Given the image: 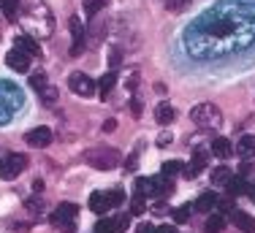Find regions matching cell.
I'll list each match as a JSON object with an SVG mask.
<instances>
[{"mask_svg":"<svg viewBox=\"0 0 255 233\" xmlns=\"http://www.w3.org/2000/svg\"><path fill=\"white\" fill-rule=\"evenodd\" d=\"M22 106V90L8 82H0V122H5Z\"/></svg>","mask_w":255,"mask_h":233,"instance_id":"cell-1","label":"cell"},{"mask_svg":"<svg viewBox=\"0 0 255 233\" xmlns=\"http://www.w3.org/2000/svg\"><path fill=\"white\" fill-rule=\"evenodd\" d=\"M190 119L196 122L198 127H220L223 125V114L215 103H198V106H193Z\"/></svg>","mask_w":255,"mask_h":233,"instance_id":"cell-2","label":"cell"},{"mask_svg":"<svg viewBox=\"0 0 255 233\" xmlns=\"http://www.w3.org/2000/svg\"><path fill=\"white\" fill-rule=\"evenodd\" d=\"M84 160H87L93 168H101V171H112V168H117V163H120V152H114V149H93V152H87L84 155Z\"/></svg>","mask_w":255,"mask_h":233,"instance_id":"cell-3","label":"cell"},{"mask_svg":"<svg viewBox=\"0 0 255 233\" xmlns=\"http://www.w3.org/2000/svg\"><path fill=\"white\" fill-rule=\"evenodd\" d=\"M25 168H27V157L19 155V152H11V155H5L3 160H0V176H3V179H14V176H19Z\"/></svg>","mask_w":255,"mask_h":233,"instance_id":"cell-4","label":"cell"},{"mask_svg":"<svg viewBox=\"0 0 255 233\" xmlns=\"http://www.w3.org/2000/svg\"><path fill=\"white\" fill-rule=\"evenodd\" d=\"M68 87L74 90L76 95H82V98H93L95 95V82L87 76V73H71L68 76Z\"/></svg>","mask_w":255,"mask_h":233,"instance_id":"cell-5","label":"cell"},{"mask_svg":"<svg viewBox=\"0 0 255 233\" xmlns=\"http://www.w3.org/2000/svg\"><path fill=\"white\" fill-rule=\"evenodd\" d=\"M5 65H8L11 71H16V73H27L30 71V57L14 46L8 54H5Z\"/></svg>","mask_w":255,"mask_h":233,"instance_id":"cell-6","label":"cell"},{"mask_svg":"<svg viewBox=\"0 0 255 233\" xmlns=\"http://www.w3.org/2000/svg\"><path fill=\"white\" fill-rule=\"evenodd\" d=\"M27 146H33V149H44V146H49L52 144V130L49 127H35V130H30L27 136Z\"/></svg>","mask_w":255,"mask_h":233,"instance_id":"cell-7","label":"cell"},{"mask_svg":"<svg viewBox=\"0 0 255 233\" xmlns=\"http://www.w3.org/2000/svg\"><path fill=\"white\" fill-rule=\"evenodd\" d=\"M71 35H74V46H71V54L74 57H79L82 54V49H84V24L79 16H71Z\"/></svg>","mask_w":255,"mask_h":233,"instance_id":"cell-8","label":"cell"},{"mask_svg":"<svg viewBox=\"0 0 255 233\" xmlns=\"http://www.w3.org/2000/svg\"><path fill=\"white\" fill-rule=\"evenodd\" d=\"M79 214L76 204H60L57 209L52 212V223L54 225H65V223H74V217Z\"/></svg>","mask_w":255,"mask_h":233,"instance_id":"cell-9","label":"cell"},{"mask_svg":"<svg viewBox=\"0 0 255 233\" xmlns=\"http://www.w3.org/2000/svg\"><path fill=\"white\" fill-rule=\"evenodd\" d=\"M206 160H209V152H206V149H196V155H193V163L182 168V176H190V179H193V176H196L198 171H201L204 165H206Z\"/></svg>","mask_w":255,"mask_h":233,"instance_id":"cell-10","label":"cell"},{"mask_svg":"<svg viewBox=\"0 0 255 233\" xmlns=\"http://www.w3.org/2000/svg\"><path fill=\"white\" fill-rule=\"evenodd\" d=\"M231 223L236 225L242 233H255V220L250 217L247 212H239V209H234L231 212Z\"/></svg>","mask_w":255,"mask_h":233,"instance_id":"cell-11","label":"cell"},{"mask_svg":"<svg viewBox=\"0 0 255 233\" xmlns=\"http://www.w3.org/2000/svg\"><path fill=\"white\" fill-rule=\"evenodd\" d=\"M14 46L19 49V52H25L27 57H38V54H41V46H38V41H35V38H30V35H19Z\"/></svg>","mask_w":255,"mask_h":233,"instance_id":"cell-12","label":"cell"},{"mask_svg":"<svg viewBox=\"0 0 255 233\" xmlns=\"http://www.w3.org/2000/svg\"><path fill=\"white\" fill-rule=\"evenodd\" d=\"M90 209L95 214H106L112 209V204H109V193H93L90 195Z\"/></svg>","mask_w":255,"mask_h":233,"instance_id":"cell-13","label":"cell"},{"mask_svg":"<svg viewBox=\"0 0 255 233\" xmlns=\"http://www.w3.org/2000/svg\"><path fill=\"white\" fill-rule=\"evenodd\" d=\"M217 204H220L217 193H204V195H198V201L193 204V209H196V212H212Z\"/></svg>","mask_w":255,"mask_h":233,"instance_id":"cell-14","label":"cell"},{"mask_svg":"<svg viewBox=\"0 0 255 233\" xmlns=\"http://www.w3.org/2000/svg\"><path fill=\"white\" fill-rule=\"evenodd\" d=\"M236 152H239L242 157H253L255 155V136L253 133H247V136H242L236 141Z\"/></svg>","mask_w":255,"mask_h":233,"instance_id":"cell-15","label":"cell"},{"mask_svg":"<svg viewBox=\"0 0 255 233\" xmlns=\"http://www.w3.org/2000/svg\"><path fill=\"white\" fill-rule=\"evenodd\" d=\"M155 119L160 122V125H171V122L177 119V112H174V106H168V103H160V106L155 109Z\"/></svg>","mask_w":255,"mask_h":233,"instance_id":"cell-16","label":"cell"},{"mask_svg":"<svg viewBox=\"0 0 255 233\" xmlns=\"http://www.w3.org/2000/svg\"><path fill=\"white\" fill-rule=\"evenodd\" d=\"M0 8H3V16H5V19L14 22V19H19L22 3H19V0H0Z\"/></svg>","mask_w":255,"mask_h":233,"instance_id":"cell-17","label":"cell"},{"mask_svg":"<svg viewBox=\"0 0 255 233\" xmlns=\"http://www.w3.org/2000/svg\"><path fill=\"white\" fill-rule=\"evenodd\" d=\"M212 155L220 157V160H226L231 155V141L228 138H212Z\"/></svg>","mask_w":255,"mask_h":233,"instance_id":"cell-18","label":"cell"},{"mask_svg":"<svg viewBox=\"0 0 255 233\" xmlns=\"http://www.w3.org/2000/svg\"><path fill=\"white\" fill-rule=\"evenodd\" d=\"M223 228H226V217H220V214H212V217H206L204 233H223Z\"/></svg>","mask_w":255,"mask_h":233,"instance_id":"cell-19","label":"cell"},{"mask_svg":"<svg viewBox=\"0 0 255 233\" xmlns=\"http://www.w3.org/2000/svg\"><path fill=\"white\" fill-rule=\"evenodd\" d=\"M174 193V182H171V176H157V179H155V195H160V198H163V195H171Z\"/></svg>","mask_w":255,"mask_h":233,"instance_id":"cell-20","label":"cell"},{"mask_svg":"<svg viewBox=\"0 0 255 233\" xmlns=\"http://www.w3.org/2000/svg\"><path fill=\"white\" fill-rule=\"evenodd\" d=\"M117 84V73L114 71H109V73H103V79L98 82V93H101V98H106L109 95V90Z\"/></svg>","mask_w":255,"mask_h":233,"instance_id":"cell-21","label":"cell"},{"mask_svg":"<svg viewBox=\"0 0 255 233\" xmlns=\"http://www.w3.org/2000/svg\"><path fill=\"white\" fill-rule=\"evenodd\" d=\"M228 195H242V193H247V182H245V176H231V182H228Z\"/></svg>","mask_w":255,"mask_h":233,"instance_id":"cell-22","label":"cell"},{"mask_svg":"<svg viewBox=\"0 0 255 233\" xmlns=\"http://www.w3.org/2000/svg\"><path fill=\"white\" fill-rule=\"evenodd\" d=\"M136 193L138 195H152L155 193V179H149V176H138L136 179Z\"/></svg>","mask_w":255,"mask_h":233,"instance_id":"cell-23","label":"cell"},{"mask_svg":"<svg viewBox=\"0 0 255 233\" xmlns=\"http://www.w3.org/2000/svg\"><path fill=\"white\" fill-rule=\"evenodd\" d=\"M231 176H234V174H231V168H226V165H220V168H215V171H212V182H215V185H228V182H231Z\"/></svg>","mask_w":255,"mask_h":233,"instance_id":"cell-24","label":"cell"},{"mask_svg":"<svg viewBox=\"0 0 255 233\" xmlns=\"http://www.w3.org/2000/svg\"><path fill=\"white\" fill-rule=\"evenodd\" d=\"M182 168H185V165H182L179 160H166L160 165V174L163 176H177V174H182Z\"/></svg>","mask_w":255,"mask_h":233,"instance_id":"cell-25","label":"cell"},{"mask_svg":"<svg viewBox=\"0 0 255 233\" xmlns=\"http://www.w3.org/2000/svg\"><path fill=\"white\" fill-rule=\"evenodd\" d=\"M30 87H33L35 93H41V90L46 87V73L44 71H35L33 76H30Z\"/></svg>","mask_w":255,"mask_h":233,"instance_id":"cell-26","label":"cell"},{"mask_svg":"<svg viewBox=\"0 0 255 233\" xmlns=\"http://www.w3.org/2000/svg\"><path fill=\"white\" fill-rule=\"evenodd\" d=\"M190 214H193V206H179V209L174 212V223H177V225H185L187 220H190Z\"/></svg>","mask_w":255,"mask_h":233,"instance_id":"cell-27","label":"cell"},{"mask_svg":"<svg viewBox=\"0 0 255 233\" xmlns=\"http://www.w3.org/2000/svg\"><path fill=\"white\" fill-rule=\"evenodd\" d=\"M117 231V225H114V220H106V217H101L98 223H95V233H114Z\"/></svg>","mask_w":255,"mask_h":233,"instance_id":"cell-28","label":"cell"},{"mask_svg":"<svg viewBox=\"0 0 255 233\" xmlns=\"http://www.w3.org/2000/svg\"><path fill=\"white\" fill-rule=\"evenodd\" d=\"M163 3H166V8H168V11L179 14L182 8H187V3H190V0H163Z\"/></svg>","mask_w":255,"mask_h":233,"instance_id":"cell-29","label":"cell"},{"mask_svg":"<svg viewBox=\"0 0 255 233\" xmlns=\"http://www.w3.org/2000/svg\"><path fill=\"white\" fill-rule=\"evenodd\" d=\"M41 101H44V103H54V101H57V87H49V84H46V87L41 90Z\"/></svg>","mask_w":255,"mask_h":233,"instance_id":"cell-30","label":"cell"},{"mask_svg":"<svg viewBox=\"0 0 255 233\" xmlns=\"http://www.w3.org/2000/svg\"><path fill=\"white\" fill-rule=\"evenodd\" d=\"M109 204H112V206L125 204V193H123V190H109Z\"/></svg>","mask_w":255,"mask_h":233,"instance_id":"cell-31","label":"cell"},{"mask_svg":"<svg viewBox=\"0 0 255 233\" xmlns=\"http://www.w3.org/2000/svg\"><path fill=\"white\" fill-rule=\"evenodd\" d=\"M138 149L141 146H136V149L128 155V160H125V171H136V165H138Z\"/></svg>","mask_w":255,"mask_h":233,"instance_id":"cell-32","label":"cell"},{"mask_svg":"<svg viewBox=\"0 0 255 233\" xmlns=\"http://www.w3.org/2000/svg\"><path fill=\"white\" fill-rule=\"evenodd\" d=\"M101 5H103V0H87V3H84V14H87V16H95Z\"/></svg>","mask_w":255,"mask_h":233,"instance_id":"cell-33","label":"cell"},{"mask_svg":"<svg viewBox=\"0 0 255 233\" xmlns=\"http://www.w3.org/2000/svg\"><path fill=\"white\" fill-rule=\"evenodd\" d=\"M144 209H147V204L141 201V195H136V198H133V206H130V214H144Z\"/></svg>","mask_w":255,"mask_h":233,"instance_id":"cell-34","label":"cell"},{"mask_svg":"<svg viewBox=\"0 0 255 233\" xmlns=\"http://www.w3.org/2000/svg\"><path fill=\"white\" fill-rule=\"evenodd\" d=\"M27 209L35 212V214L44 212V201H41V198H30V201H27Z\"/></svg>","mask_w":255,"mask_h":233,"instance_id":"cell-35","label":"cell"},{"mask_svg":"<svg viewBox=\"0 0 255 233\" xmlns=\"http://www.w3.org/2000/svg\"><path fill=\"white\" fill-rule=\"evenodd\" d=\"M114 225H117V231H125L128 225H130V214H120V217L114 220Z\"/></svg>","mask_w":255,"mask_h":233,"instance_id":"cell-36","label":"cell"},{"mask_svg":"<svg viewBox=\"0 0 255 233\" xmlns=\"http://www.w3.org/2000/svg\"><path fill=\"white\" fill-rule=\"evenodd\" d=\"M217 206H220L223 212H234V195H228V198H220V204H217Z\"/></svg>","mask_w":255,"mask_h":233,"instance_id":"cell-37","label":"cell"},{"mask_svg":"<svg viewBox=\"0 0 255 233\" xmlns=\"http://www.w3.org/2000/svg\"><path fill=\"white\" fill-rule=\"evenodd\" d=\"M253 174V163L250 160H242L239 163V176H250Z\"/></svg>","mask_w":255,"mask_h":233,"instance_id":"cell-38","label":"cell"},{"mask_svg":"<svg viewBox=\"0 0 255 233\" xmlns=\"http://www.w3.org/2000/svg\"><path fill=\"white\" fill-rule=\"evenodd\" d=\"M120 60H123V52H120V49H112V54H109V65H120Z\"/></svg>","mask_w":255,"mask_h":233,"instance_id":"cell-39","label":"cell"},{"mask_svg":"<svg viewBox=\"0 0 255 233\" xmlns=\"http://www.w3.org/2000/svg\"><path fill=\"white\" fill-rule=\"evenodd\" d=\"M130 112H133V116H141L144 106H141V101H138V98H133V101H130Z\"/></svg>","mask_w":255,"mask_h":233,"instance_id":"cell-40","label":"cell"},{"mask_svg":"<svg viewBox=\"0 0 255 233\" xmlns=\"http://www.w3.org/2000/svg\"><path fill=\"white\" fill-rule=\"evenodd\" d=\"M171 138H174V136L166 130V133H160V136H157V144H160V146H168V144H171Z\"/></svg>","mask_w":255,"mask_h":233,"instance_id":"cell-41","label":"cell"},{"mask_svg":"<svg viewBox=\"0 0 255 233\" xmlns=\"http://www.w3.org/2000/svg\"><path fill=\"white\" fill-rule=\"evenodd\" d=\"M136 233H155V225H149V223H141L138 225V231Z\"/></svg>","mask_w":255,"mask_h":233,"instance_id":"cell-42","label":"cell"},{"mask_svg":"<svg viewBox=\"0 0 255 233\" xmlns=\"http://www.w3.org/2000/svg\"><path fill=\"white\" fill-rule=\"evenodd\" d=\"M155 233H177L174 225H160V228H155Z\"/></svg>","mask_w":255,"mask_h":233,"instance_id":"cell-43","label":"cell"},{"mask_svg":"<svg viewBox=\"0 0 255 233\" xmlns=\"http://www.w3.org/2000/svg\"><path fill=\"white\" fill-rule=\"evenodd\" d=\"M114 127H117V122H114V119H106V122H103V130H106V133H112Z\"/></svg>","mask_w":255,"mask_h":233,"instance_id":"cell-44","label":"cell"},{"mask_svg":"<svg viewBox=\"0 0 255 233\" xmlns=\"http://www.w3.org/2000/svg\"><path fill=\"white\" fill-rule=\"evenodd\" d=\"M33 190H35V193H41V190H44V182L35 179V182H33Z\"/></svg>","mask_w":255,"mask_h":233,"instance_id":"cell-45","label":"cell"},{"mask_svg":"<svg viewBox=\"0 0 255 233\" xmlns=\"http://www.w3.org/2000/svg\"><path fill=\"white\" fill-rule=\"evenodd\" d=\"M247 193H250V195H253V198H255V182H253V185H250V187H247Z\"/></svg>","mask_w":255,"mask_h":233,"instance_id":"cell-46","label":"cell"},{"mask_svg":"<svg viewBox=\"0 0 255 233\" xmlns=\"http://www.w3.org/2000/svg\"><path fill=\"white\" fill-rule=\"evenodd\" d=\"M0 35H3V30H0Z\"/></svg>","mask_w":255,"mask_h":233,"instance_id":"cell-47","label":"cell"}]
</instances>
